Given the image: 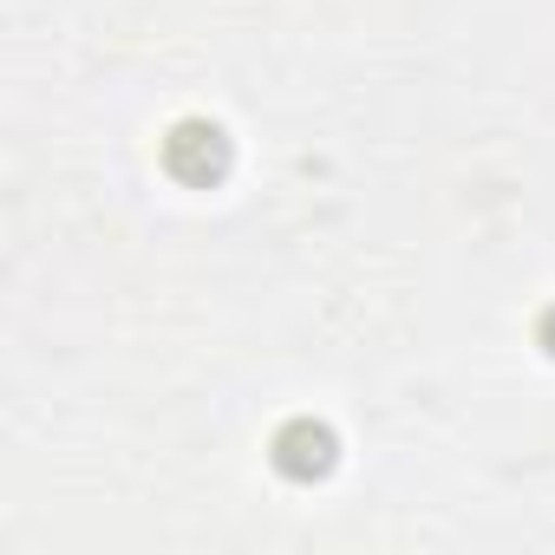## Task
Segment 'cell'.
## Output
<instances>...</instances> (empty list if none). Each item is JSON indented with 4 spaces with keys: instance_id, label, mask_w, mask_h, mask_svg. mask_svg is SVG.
Masks as SVG:
<instances>
[{
    "instance_id": "cell-1",
    "label": "cell",
    "mask_w": 555,
    "mask_h": 555,
    "mask_svg": "<svg viewBox=\"0 0 555 555\" xmlns=\"http://www.w3.org/2000/svg\"><path fill=\"white\" fill-rule=\"evenodd\" d=\"M164 157H170V170H177V177L203 183V177H216V170H222V131H216V125H177V131H170V144H164Z\"/></svg>"
},
{
    "instance_id": "cell-2",
    "label": "cell",
    "mask_w": 555,
    "mask_h": 555,
    "mask_svg": "<svg viewBox=\"0 0 555 555\" xmlns=\"http://www.w3.org/2000/svg\"><path fill=\"white\" fill-rule=\"evenodd\" d=\"M274 464H282L288 477H314V470H327V431H314V425L282 431V444H274Z\"/></svg>"
},
{
    "instance_id": "cell-3",
    "label": "cell",
    "mask_w": 555,
    "mask_h": 555,
    "mask_svg": "<svg viewBox=\"0 0 555 555\" xmlns=\"http://www.w3.org/2000/svg\"><path fill=\"white\" fill-rule=\"evenodd\" d=\"M548 353H555V321H548Z\"/></svg>"
}]
</instances>
